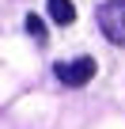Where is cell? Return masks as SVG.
<instances>
[{
  "mask_svg": "<svg viewBox=\"0 0 125 129\" xmlns=\"http://www.w3.org/2000/svg\"><path fill=\"white\" fill-rule=\"evenodd\" d=\"M95 19H99V30L114 46H125V0H106V4H99Z\"/></svg>",
  "mask_w": 125,
  "mask_h": 129,
  "instance_id": "cell-1",
  "label": "cell"
},
{
  "mask_svg": "<svg viewBox=\"0 0 125 129\" xmlns=\"http://www.w3.org/2000/svg\"><path fill=\"white\" fill-rule=\"evenodd\" d=\"M95 72H99L95 57H72V61H57L53 64V76L65 84V87H84Z\"/></svg>",
  "mask_w": 125,
  "mask_h": 129,
  "instance_id": "cell-2",
  "label": "cell"
},
{
  "mask_svg": "<svg viewBox=\"0 0 125 129\" xmlns=\"http://www.w3.org/2000/svg\"><path fill=\"white\" fill-rule=\"evenodd\" d=\"M27 34H30V38L38 42V46H42V42L49 38V34H46V23H42L38 15H27Z\"/></svg>",
  "mask_w": 125,
  "mask_h": 129,
  "instance_id": "cell-4",
  "label": "cell"
},
{
  "mask_svg": "<svg viewBox=\"0 0 125 129\" xmlns=\"http://www.w3.org/2000/svg\"><path fill=\"white\" fill-rule=\"evenodd\" d=\"M46 4H49V15H53V23H61V27L76 23V4H72V0H46Z\"/></svg>",
  "mask_w": 125,
  "mask_h": 129,
  "instance_id": "cell-3",
  "label": "cell"
}]
</instances>
